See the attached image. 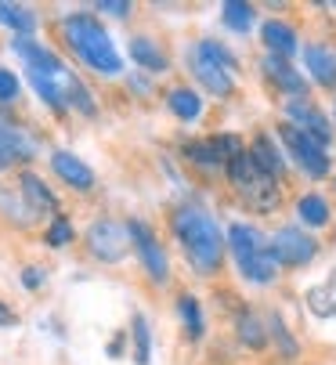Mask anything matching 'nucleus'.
<instances>
[{
    "label": "nucleus",
    "mask_w": 336,
    "mask_h": 365,
    "mask_svg": "<svg viewBox=\"0 0 336 365\" xmlns=\"http://www.w3.org/2000/svg\"><path fill=\"white\" fill-rule=\"evenodd\" d=\"M174 232L185 242V253L199 272L210 275L220 264L224 239H220V228L213 225V217H206L203 210H195V206H185V210H178V217H174Z\"/></svg>",
    "instance_id": "obj_1"
},
{
    "label": "nucleus",
    "mask_w": 336,
    "mask_h": 365,
    "mask_svg": "<svg viewBox=\"0 0 336 365\" xmlns=\"http://www.w3.org/2000/svg\"><path fill=\"white\" fill-rule=\"evenodd\" d=\"M66 36L73 43V51L98 73L112 76V73H120V55H116V47H112L108 33L98 26L94 15H69L66 19Z\"/></svg>",
    "instance_id": "obj_2"
},
{
    "label": "nucleus",
    "mask_w": 336,
    "mask_h": 365,
    "mask_svg": "<svg viewBox=\"0 0 336 365\" xmlns=\"http://www.w3.org/2000/svg\"><path fill=\"white\" fill-rule=\"evenodd\" d=\"M228 178L239 188V195L253 206V210H260V214H271L278 206V199H282V195H278V181L257 167V160L250 152H239L235 160L228 163Z\"/></svg>",
    "instance_id": "obj_3"
},
{
    "label": "nucleus",
    "mask_w": 336,
    "mask_h": 365,
    "mask_svg": "<svg viewBox=\"0 0 336 365\" xmlns=\"http://www.w3.org/2000/svg\"><path fill=\"white\" fill-rule=\"evenodd\" d=\"M228 242H232L235 260H239V268H243V275H246L250 282H260V286H264V282L275 279V257H271V250L260 246V239H257L253 228L235 225V228L228 232Z\"/></svg>",
    "instance_id": "obj_4"
},
{
    "label": "nucleus",
    "mask_w": 336,
    "mask_h": 365,
    "mask_svg": "<svg viewBox=\"0 0 336 365\" xmlns=\"http://www.w3.org/2000/svg\"><path fill=\"white\" fill-rule=\"evenodd\" d=\"M131 228H123V225H116V221H94L91 228H87V246H91V253L98 257V260H105V264H116V260H123L127 257V250H131Z\"/></svg>",
    "instance_id": "obj_5"
},
{
    "label": "nucleus",
    "mask_w": 336,
    "mask_h": 365,
    "mask_svg": "<svg viewBox=\"0 0 336 365\" xmlns=\"http://www.w3.org/2000/svg\"><path fill=\"white\" fill-rule=\"evenodd\" d=\"M278 138L290 145V152L297 155V163H300L311 178H325V174H329V155H325V148H322L311 134H304V130L293 127V123H282V127H278Z\"/></svg>",
    "instance_id": "obj_6"
},
{
    "label": "nucleus",
    "mask_w": 336,
    "mask_h": 365,
    "mask_svg": "<svg viewBox=\"0 0 336 365\" xmlns=\"http://www.w3.org/2000/svg\"><path fill=\"white\" fill-rule=\"evenodd\" d=\"M318 253V242L307 239L300 228H282L275 239H271V257L275 264H290V268H300L307 260H315Z\"/></svg>",
    "instance_id": "obj_7"
},
{
    "label": "nucleus",
    "mask_w": 336,
    "mask_h": 365,
    "mask_svg": "<svg viewBox=\"0 0 336 365\" xmlns=\"http://www.w3.org/2000/svg\"><path fill=\"white\" fill-rule=\"evenodd\" d=\"M127 228H131L134 250L141 253V264H145V272L152 275V282H166V279H170V264H166V253H163V246L156 242V235H152L141 221H131Z\"/></svg>",
    "instance_id": "obj_8"
},
{
    "label": "nucleus",
    "mask_w": 336,
    "mask_h": 365,
    "mask_svg": "<svg viewBox=\"0 0 336 365\" xmlns=\"http://www.w3.org/2000/svg\"><path fill=\"white\" fill-rule=\"evenodd\" d=\"M192 73L199 76V83L210 91V94H232V69L228 66H220V62H213V58H206L203 51L195 47V55H192Z\"/></svg>",
    "instance_id": "obj_9"
},
{
    "label": "nucleus",
    "mask_w": 336,
    "mask_h": 365,
    "mask_svg": "<svg viewBox=\"0 0 336 365\" xmlns=\"http://www.w3.org/2000/svg\"><path fill=\"white\" fill-rule=\"evenodd\" d=\"M29 155H33V141L0 116V170H8L15 163H26Z\"/></svg>",
    "instance_id": "obj_10"
},
{
    "label": "nucleus",
    "mask_w": 336,
    "mask_h": 365,
    "mask_svg": "<svg viewBox=\"0 0 336 365\" xmlns=\"http://www.w3.org/2000/svg\"><path fill=\"white\" fill-rule=\"evenodd\" d=\"M286 109H290V116L297 120L293 127H300L304 134H311L318 145H329V138H332V130H329V120H325V116H322V113L311 106V101H304V98H293Z\"/></svg>",
    "instance_id": "obj_11"
},
{
    "label": "nucleus",
    "mask_w": 336,
    "mask_h": 365,
    "mask_svg": "<svg viewBox=\"0 0 336 365\" xmlns=\"http://www.w3.org/2000/svg\"><path fill=\"white\" fill-rule=\"evenodd\" d=\"M51 167H54V174H58L66 185H73V188H80V192H87V188L94 185V170H91L83 160H76L73 152H54V155H51Z\"/></svg>",
    "instance_id": "obj_12"
},
{
    "label": "nucleus",
    "mask_w": 336,
    "mask_h": 365,
    "mask_svg": "<svg viewBox=\"0 0 336 365\" xmlns=\"http://www.w3.org/2000/svg\"><path fill=\"white\" fill-rule=\"evenodd\" d=\"M19 192H22V199H26V206L33 214H54L58 210V202H54V195L47 192V185L36 174H29V170L19 178Z\"/></svg>",
    "instance_id": "obj_13"
},
{
    "label": "nucleus",
    "mask_w": 336,
    "mask_h": 365,
    "mask_svg": "<svg viewBox=\"0 0 336 365\" xmlns=\"http://www.w3.org/2000/svg\"><path fill=\"white\" fill-rule=\"evenodd\" d=\"M15 51L29 62V73H44V76H47V73H62V69H66L47 47H40V43H33V40H26V36L15 40Z\"/></svg>",
    "instance_id": "obj_14"
},
{
    "label": "nucleus",
    "mask_w": 336,
    "mask_h": 365,
    "mask_svg": "<svg viewBox=\"0 0 336 365\" xmlns=\"http://www.w3.org/2000/svg\"><path fill=\"white\" fill-rule=\"evenodd\" d=\"M307 73L322 83V87H336V55H329L325 47H307L304 51Z\"/></svg>",
    "instance_id": "obj_15"
},
{
    "label": "nucleus",
    "mask_w": 336,
    "mask_h": 365,
    "mask_svg": "<svg viewBox=\"0 0 336 365\" xmlns=\"http://www.w3.org/2000/svg\"><path fill=\"white\" fill-rule=\"evenodd\" d=\"M264 73H268L271 83H278V87L290 91V94H300V91H304V76L293 73L290 62H286V58H278V55H268V58H264Z\"/></svg>",
    "instance_id": "obj_16"
},
{
    "label": "nucleus",
    "mask_w": 336,
    "mask_h": 365,
    "mask_svg": "<svg viewBox=\"0 0 336 365\" xmlns=\"http://www.w3.org/2000/svg\"><path fill=\"white\" fill-rule=\"evenodd\" d=\"M260 36L271 47V55H278V58H286V55H293V51H297V33L290 26H282V22H268L260 29Z\"/></svg>",
    "instance_id": "obj_17"
},
{
    "label": "nucleus",
    "mask_w": 336,
    "mask_h": 365,
    "mask_svg": "<svg viewBox=\"0 0 336 365\" xmlns=\"http://www.w3.org/2000/svg\"><path fill=\"white\" fill-rule=\"evenodd\" d=\"M166 106H170V113L178 120H195L203 113V101H199V94L192 87H174L170 94H166Z\"/></svg>",
    "instance_id": "obj_18"
},
{
    "label": "nucleus",
    "mask_w": 336,
    "mask_h": 365,
    "mask_svg": "<svg viewBox=\"0 0 336 365\" xmlns=\"http://www.w3.org/2000/svg\"><path fill=\"white\" fill-rule=\"evenodd\" d=\"M307 307L315 311L318 319L336 315V275L325 279L322 286H311V289H307Z\"/></svg>",
    "instance_id": "obj_19"
},
{
    "label": "nucleus",
    "mask_w": 336,
    "mask_h": 365,
    "mask_svg": "<svg viewBox=\"0 0 336 365\" xmlns=\"http://www.w3.org/2000/svg\"><path fill=\"white\" fill-rule=\"evenodd\" d=\"M131 58H134L138 66L152 69V73H163V69H166V55H163L152 40H145V36H134V40H131Z\"/></svg>",
    "instance_id": "obj_20"
},
{
    "label": "nucleus",
    "mask_w": 336,
    "mask_h": 365,
    "mask_svg": "<svg viewBox=\"0 0 336 365\" xmlns=\"http://www.w3.org/2000/svg\"><path fill=\"white\" fill-rule=\"evenodd\" d=\"M250 155L257 160V167L264 170V174H278L282 170V160H278V152H275V145H271V138H257L253 141V148H250Z\"/></svg>",
    "instance_id": "obj_21"
},
{
    "label": "nucleus",
    "mask_w": 336,
    "mask_h": 365,
    "mask_svg": "<svg viewBox=\"0 0 336 365\" xmlns=\"http://www.w3.org/2000/svg\"><path fill=\"white\" fill-rule=\"evenodd\" d=\"M0 22L11 26V29H19V33H33V29H36V19H33L26 8H19V4H4V0H0Z\"/></svg>",
    "instance_id": "obj_22"
},
{
    "label": "nucleus",
    "mask_w": 336,
    "mask_h": 365,
    "mask_svg": "<svg viewBox=\"0 0 336 365\" xmlns=\"http://www.w3.org/2000/svg\"><path fill=\"white\" fill-rule=\"evenodd\" d=\"M300 217H304L311 228H322V225L329 221V206H325V199H322V195H304V199H300Z\"/></svg>",
    "instance_id": "obj_23"
},
{
    "label": "nucleus",
    "mask_w": 336,
    "mask_h": 365,
    "mask_svg": "<svg viewBox=\"0 0 336 365\" xmlns=\"http://www.w3.org/2000/svg\"><path fill=\"white\" fill-rule=\"evenodd\" d=\"M224 22H228L232 29H239V33H246L253 26V8L243 4V0H228V4H224Z\"/></svg>",
    "instance_id": "obj_24"
},
{
    "label": "nucleus",
    "mask_w": 336,
    "mask_h": 365,
    "mask_svg": "<svg viewBox=\"0 0 336 365\" xmlns=\"http://www.w3.org/2000/svg\"><path fill=\"white\" fill-rule=\"evenodd\" d=\"M178 307H181V319H185V329H188V336H192V340H199V336H203V315H199V300H195V297H181V300H178Z\"/></svg>",
    "instance_id": "obj_25"
},
{
    "label": "nucleus",
    "mask_w": 336,
    "mask_h": 365,
    "mask_svg": "<svg viewBox=\"0 0 336 365\" xmlns=\"http://www.w3.org/2000/svg\"><path fill=\"white\" fill-rule=\"evenodd\" d=\"M239 340H243L246 347H253V351H260V347L268 344V336H264V326H260L253 315H239Z\"/></svg>",
    "instance_id": "obj_26"
},
{
    "label": "nucleus",
    "mask_w": 336,
    "mask_h": 365,
    "mask_svg": "<svg viewBox=\"0 0 336 365\" xmlns=\"http://www.w3.org/2000/svg\"><path fill=\"white\" fill-rule=\"evenodd\" d=\"M185 152L192 155L195 163H203V167H217V163H224V155H220L217 141H192V145H185Z\"/></svg>",
    "instance_id": "obj_27"
},
{
    "label": "nucleus",
    "mask_w": 336,
    "mask_h": 365,
    "mask_svg": "<svg viewBox=\"0 0 336 365\" xmlns=\"http://www.w3.org/2000/svg\"><path fill=\"white\" fill-rule=\"evenodd\" d=\"M134 344H138L134 361H138V365H148V322H145L141 315H134Z\"/></svg>",
    "instance_id": "obj_28"
},
{
    "label": "nucleus",
    "mask_w": 336,
    "mask_h": 365,
    "mask_svg": "<svg viewBox=\"0 0 336 365\" xmlns=\"http://www.w3.org/2000/svg\"><path fill=\"white\" fill-rule=\"evenodd\" d=\"M73 239V225L69 217H54V225L47 228V246H66Z\"/></svg>",
    "instance_id": "obj_29"
},
{
    "label": "nucleus",
    "mask_w": 336,
    "mask_h": 365,
    "mask_svg": "<svg viewBox=\"0 0 336 365\" xmlns=\"http://www.w3.org/2000/svg\"><path fill=\"white\" fill-rule=\"evenodd\" d=\"M271 333H275V340H278V344H282V354H286V358H293V354H297V344L290 340V333H286L282 319H271Z\"/></svg>",
    "instance_id": "obj_30"
},
{
    "label": "nucleus",
    "mask_w": 336,
    "mask_h": 365,
    "mask_svg": "<svg viewBox=\"0 0 336 365\" xmlns=\"http://www.w3.org/2000/svg\"><path fill=\"white\" fill-rule=\"evenodd\" d=\"M15 94H19V80H15V73L0 69V101H11Z\"/></svg>",
    "instance_id": "obj_31"
},
{
    "label": "nucleus",
    "mask_w": 336,
    "mask_h": 365,
    "mask_svg": "<svg viewBox=\"0 0 336 365\" xmlns=\"http://www.w3.org/2000/svg\"><path fill=\"white\" fill-rule=\"evenodd\" d=\"M98 11H105V15H116V19H127V15H131V4H127V0H101Z\"/></svg>",
    "instance_id": "obj_32"
},
{
    "label": "nucleus",
    "mask_w": 336,
    "mask_h": 365,
    "mask_svg": "<svg viewBox=\"0 0 336 365\" xmlns=\"http://www.w3.org/2000/svg\"><path fill=\"white\" fill-rule=\"evenodd\" d=\"M22 282H26L29 289H36V286L44 282V272H40V268H26V272H22Z\"/></svg>",
    "instance_id": "obj_33"
},
{
    "label": "nucleus",
    "mask_w": 336,
    "mask_h": 365,
    "mask_svg": "<svg viewBox=\"0 0 336 365\" xmlns=\"http://www.w3.org/2000/svg\"><path fill=\"white\" fill-rule=\"evenodd\" d=\"M15 322H19V315H15L8 304H0V326H15Z\"/></svg>",
    "instance_id": "obj_34"
}]
</instances>
